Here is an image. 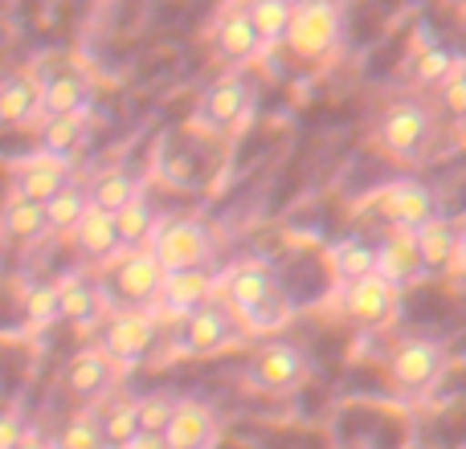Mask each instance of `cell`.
<instances>
[{"label": "cell", "instance_id": "1", "mask_svg": "<svg viewBox=\"0 0 466 449\" xmlns=\"http://www.w3.org/2000/svg\"><path fill=\"white\" fill-rule=\"evenodd\" d=\"M377 144L401 164H421L438 144V115L418 98H397L377 119Z\"/></svg>", "mask_w": 466, "mask_h": 449}, {"label": "cell", "instance_id": "2", "mask_svg": "<svg viewBox=\"0 0 466 449\" xmlns=\"http://www.w3.org/2000/svg\"><path fill=\"white\" fill-rule=\"evenodd\" d=\"M344 41V8L339 0H299L290 16L287 45L303 62H328Z\"/></svg>", "mask_w": 466, "mask_h": 449}, {"label": "cell", "instance_id": "3", "mask_svg": "<svg viewBox=\"0 0 466 449\" xmlns=\"http://www.w3.org/2000/svg\"><path fill=\"white\" fill-rule=\"evenodd\" d=\"M164 265L156 262L152 249H123L115 257V270L111 282H106V298L119 303V311H147L152 303H160V290H164Z\"/></svg>", "mask_w": 466, "mask_h": 449}, {"label": "cell", "instance_id": "4", "mask_svg": "<svg viewBox=\"0 0 466 449\" xmlns=\"http://www.w3.org/2000/svg\"><path fill=\"white\" fill-rule=\"evenodd\" d=\"M156 262L164 265V274H180V270H205L213 257V237L201 221L193 217H177V221H160L152 245Z\"/></svg>", "mask_w": 466, "mask_h": 449}, {"label": "cell", "instance_id": "5", "mask_svg": "<svg viewBox=\"0 0 466 449\" xmlns=\"http://www.w3.org/2000/svg\"><path fill=\"white\" fill-rule=\"evenodd\" d=\"M156 339H160V319L152 311H115L103 327V352L111 355L119 368H136L152 355Z\"/></svg>", "mask_w": 466, "mask_h": 449}, {"label": "cell", "instance_id": "6", "mask_svg": "<svg viewBox=\"0 0 466 449\" xmlns=\"http://www.w3.org/2000/svg\"><path fill=\"white\" fill-rule=\"evenodd\" d=\"M442 368H446V347L430 335H413L405 344H397L393 360H389V380L401 393H426L442 376Z\"/></svg>", "mask_w": 466, "mask_h": 449}, {"label": "cell", "instance_id": "7", "mask_svg": "<svg viewBox=\"0 0 466 449\" xmlns=\"http://www.w3.org/2000/svg\"><path fill=\"white\" fill-rule=\"evenodd\" d=\"M397 306H401V290L389 286L380 274H372V278H364V282H352V286H344V294H339L344 319L364 331L389 327V323L397 319Z\"/></svg>", "mask_w": 466, "mask_h": 449}, {"label": "cell", "instance_id": "8", "mask_svg": "<svg viewBox=\"0 0 466 449\" xmlns=\"http://www.w3.org/2000/svg\"><path fill=\"white\" fill-rule=\"evenodd\" d=\"M377 213L389 221V229L418 233L426 221L438 217V196L418 180H397L377 196Z\"/></svg>", "mask_w": 466, "mask_h": 449}, {"label": "cell", "instance_id": "9", "mask_svg": "<svg viewBox=\"0 0 466 449\" xmlns=\"http://www.w3.org/2000/svg\"><path fill=\"white\" fill-rule=\"evenodd\" d=\"M303 372H307V364H303V355H299L295 344H270L249 360L246 380L258 388V393L279 396V393H290V388L303 380Z\"/></svg>", "mask_w": 466, "mask_h": 449}, {"label": "cell", "instance_id": "10", "mask_svg": "<svg viewBox=\"0 0 466 449\" xmlns=\"http://www.w3.org/2000/svg\"><path fill=\"white\" fill-rule=\"evenodd\" d=\"M229 339H233V323H229V314L221 311L218 303H209V306H201V311H193L188 319H180L177 352H180V355H197V360H205V355L226 352Z\"/></svg>", "mask_w": 466, "mask_h": 449}, {"label": "cell", "instance_id": "11", "mask_svg": "<svg viewBox=\"0 0 466 449\" xmlns=\"http://www.w3.org/2000/svg\"><path fill=\"white\" fill-rule=\"evenodd\" d=\"M74 176V164L70 160H57L49 152H37L29 155L25 164H16L13 172V196L21 201H37V205H49Z\"/></svg>", "mask_w": 466, "mask_h": 449}, {"label": "cell", "instance_id": "12", "mask_svg": "<svg viewBox=\"0 0 466 449\" xmlns=\"http://www.w3.org/2000/svg\"><path fill=\"white\" fill-rule=\"evenodd\" d=\"M377 274L397 290L418 286V282L426 278V262H421V249H418V233L389 229L385 241L377 245Z\"/></svg>", "mask_w": 466, "mask_h": 449}, {"label": "cell", "instance_id": "13", "mask_svg": "<svg viewBox=\"0 0 466 449\" xmlns=\"http://www.w3.org/2000/svg\"><path fill=\"white\" fill-rule=\"evenodd\" d=\"M168 449H213L218 445V413L197 396H180L172 421L164 429Z\"/></svg>", "mask_w": 466, "mask_h": 449}, {"label": "cell", "instance_id": "14", "mask_svg": "<svg viewBox=\"0 0 466 449\" xmlns=\"http://www.w3.org/2000/svg\"><path fill=\"white\" fill-rule=\"evenodd\" d=\"M249 111H254V86L238 70L218 78L205 95V123L213 131H238L249 119Z\"/></svg>", "mask_w": 466, "mask_h": 449}, {"label": "cell", "instance_id": "15", "mask_svg": "<svg viewBox=\"0 0 466 449\" xmlns=\"http://www.w3.org/2000/svg\"><path fill=\"white\" fill-rule=\"evenodd\" d=\"M213 49H218V57L226 65H233V70L258 62V57L266 54V45H262V37H258L246 8H233V13L221 16L218 29H213Z\"/></svg>", "mask_w": 466, "mask_h": 449}, {"label": "cell", "instance_id": "16", "mask_svg": "<svg viewBox=\"0 0 466 449\" xmlns=\"http://www.w3.org/2000/svg\"><path fill=\"white\" fill-rule=\"evenodd\" d=\"M218 294V278L209 270H180V274H168L164 278V290H160V306L164 314L172 319H188L193 311L213 303Z\"/></svg>", "mask_w": 466, "mask_h": 449}, {"label": "cell", "instance_id": "17", "mask_svg": "<svg viewBox=\"0 0 466 449\" xmlns=\"http://www.w3.org/2000/svg\"><path fill=\"white\" fill-rule=\"evenodd\" d=\"M119 364L103 352V347H82L70 364H66V393L78 401H98L106 388L115 384Z\"/></svg>", "mask_w": 466, "mask_h": 449}, {"label": "cell", "instance_id": "18", "mask_svg": "<svg viewBox=\"0 0 466 449\" xmlns=\"http://www.w3.org/2000/svg\"><path fill=\"white\" fill-rule=\"evenodd\" d=\"M221 294H226V303L238 314H249L270 294H279V282H274V274L266 270V265L241 262V265H233V270H226V278H221Z\"/></svg>", "mask_w": 466, "mask_h": 449}, {"label": "cell", "instance_id": "19", "mask_svg": "<svg viewBox=\"0 0 466 449\" xmlns=\"http://www.w3.org/2000/svg\"><path fill=\"white\" fill-rule=\"evenodd\" d=\"M41 82L33 74L0 78V127H33L41 119Z\"/></svg>", "mask_w": 466, "mask_h": 449}, {"label": "cell", "instance_id": "20", "mask_svg": "<svg viewBox=\"0 0 466 449\" xmlns=\"http://www.w3.org/2000/svg\"><path fill=\"white\" fill-rule=\"evenodd\" d=\"M418 249H421V262H426V274H451V270H459L462 229L451 217L426 221L418 229Z\"/></svg>", "mask_w": 466, "mask_h": 449}, {"label": "cell", "instance_id": "21", "mask_svg": "<svg viewBox=\"0 0 466 449\" xmlns=\"http://www.w3.org/2000/svg\"><path fill=\"white\" fill-rule=\"evenodd\" d=\"M90 82L82 74L66 70V74H54V78L41 82V115L46 119H66V115H90Z\"/></svg>", "mask_w": 466, "mask_h": 449}, {"label": "cell", "instance_id": "22", "mask_svg": "<svg viewBox=\"0 0 466 449\" xmlns=\"http://www.w3.org/2000/svg\"><path fill=\"white\" fill-rule=\"evenodd\" d=\"M57 286H62V319L74 323V327H95V323H103V311H106V290H98L90 278H82V274H66V278H57Z\"/></svg>", "mask_w": 466, "mask_h": 449}, {"label": "cell", "instance_id": "23", "mask_svg": "<svg viewBox=\"0 0 466 449\" xmlns=\"http://www.w3.org/2000/svg\"><path fill=\"white\" fill-rule=\"evenodd\" d=\"M70 237H74V245L82 249V257H90V262H115V257L123 254L115 217L103 209H95V205L86 209V217L78 221V229H74Z\"/></svg>", "mask_w": 466, "mask_h": 449}, {"label": "cell", "instance_id": "24", "mask_svg": "<svg viewBox=\"0 0 466 449\" xmlns=\"http://www.w3.org/2000/svg\"><path fill=\"white\" fill-rule=\"evenodd\" d=\"M49 233L46 224V205L37 201H21V196H8L5 209H0V237L13 241V245H33Z\"/></svg>", "mask_w": 466, "mask_h": 449}, {"label": "cell", "instance_id": "25", "mask_svg": "<svg viewBox=\"0 0 466 449\" xmlns=\"http://www.w3.org/2000/svg\"><path fill=\"white\" fill-rule=\"evenodd\" d=\"M328 265H331V278H336L339 286L364 282V278L377 274V245H369L364 237H344V241L331 245Z\"/></svg>", "mask_w": 466, "mask_h": 449}, {"label": "cell", "instance_id": "26", "mask_svg": "<svg viewBox=\"0 0 466 449\" xmlns=\"http://www.w3.org/2000/svg\"><path fill=\"white\" fill-rule=\"evenodd\" d=\"M90 144V119L86 115H66V119H46L41 123V152L70 160Z\"/></svg>", "mask_w": 466, "mask_h": 449}, {"label": "cell", "instance_id": "27", "mask_svg": "<svg viewBox=\"0 0 466 449\" xmlns=\"http://www.w3.org/2000/svg\"><path fill=\"white\" fill-rule=\"evenodd\" d=\"M115 229H119V245L123 249H144V245H152L156 229H160V217H156L152 201L139 193L127 209L115 213Z\"/></svg>", "mask_w": 466, "mask_h": 449}, {"label": "cell", "instance_id": "28", "mask_svg": "<svg viewBox=\"0 0 466 449\" xmlns=\"http://www.w3.org/2000/svg\"><path fill=\"white\" fill-rule=\"evenodd\" d=\"M86 193H90V205H95V209H103L115 217V213L127 209V205L139 196V180L123 168H106V172H98L95 185H90Z\"/></svg>", "mask_w": 466, "mask_h": 449}, {"label": "cell", "instance_id": "29", "mask_svg": "<svg viewBox=\"0 0 466 449\" xmlns=\"http://www.w3.org/2000/svg\"><path fill=\"white\" fill-rule=\"evenodd\" d=\"M249 21H254L258 37L262 45H287V33H290V16H295V0H249L246 5Z\"/></svg>", "mask_w": 466, "mask_h": 449}, {"label": "cell", "instance_id": "30", "mask_svg": "<svg viewBox=\"0 0 466 449\" xmlns=\"http://www.w3.org/2000/svg\"><path fill=\"white\" fill-rule=\"evenodd\" d=\"M21 314H25V327L29 331H46V327H54V323H62V286H57V282H33V286L25 290Z\"/></svg>", "mask_w": 466, "mask_h": 449}, {"label": "cell", "instance_id": "31", "mask_svg": "<svg viewBox=\"0 0 466 449\" xmlns=\"http://www.w3.org/2000/svg\"><path fill=\"white\" fill-rule=\"evenodd\" d=\"M86 209H90V193L86 188H78L70 180V185L62 188V193L54 196V201L46 205V224H49V233H66L70 237L74 229H78V221L86 217Z\"/></svg>", "mask_w": 466, "mask_h": 449}, {"label": "cell", "instance_id": "32", "mask_svg": "<svg viewBox=\"0 0 466 449\" xmlns=\"http://www.w3.org/2000/svg\"><path fill=\"white\" fill-rule=\"evenodd\" d=\"M98 425H103L106 449H131V442L139 437L136 401H111L103 413H98Z\"/></svg>", "mask_w": 466, "mask_h": 449}, {"label": "cell", "instance_id": "33", "mask_svg": "<svg viewBox=\"0 0 466 449\" xmlns=\"http://www.w3.org/2000/svg\"><path fill=\"white\" fill-rule=\"evenodd\" d=\"M459 70V57H451L446 49L430 45V49H418V54L410 57V78L418 82V86H442L451 74Z\"/></svg>", "mask_w": 466, "mask_h": 449}, {"label": "cell", "instance_id": "34", "mask_svg": "<svg viewBox=\"0 0 466 449\" xmlns=\"http://www.w3.org/2000/svg\"><path fill=\"white\" fill-rule=\"evenodd\" d=\"M54 449H106L98 413H74L54 437Z\"/></svg>", "mask_w": 466, "mask_h": 449}, {"label": "cell", "instance_id": "35", "mask_svg": "<svg viewBox=\"0 0 466 449\" xmlns=\"http://www.w3.org/2000/svg\"><path fill=\"white\" fill-rule=\"evenodd\" d=\"M241 323H246V331H254V335H270V331H279L290 323V298L279 290V294H270L262 306L241 314Z\"/></svg>", "mask_w": 466, "mask_h": 449}, {"label": "cell", "instance_id": "36", "mask_svg": "<svg viewBox=\"0 0 466 449\" xmlns=\"http://www.w3.org/2000/svg\"><path fill=\"white\" fill-rule=\"evenodd\" d=\"M177 409V396L168 393H147L136 401V417H139V434H164Z\"/></svg>", "mask_w": 466, "mask_h": 449}, {"label": "cell", "instance_id": "37", "mask_svg": "<svg viewBox=\"0 0 466 449\" xmlns=\"http://www.w3.org/2000/svg\"><path fill=\"white\" fill-rule=\"evenodd\" d=\"M438 103H442L454 119H466V78H462V70H454L451 78L438 86Z\"/></svg>", "mask_w": 466, "mask_h": 449}, {"label": "cell", "instance_id": "38", "mask_svg": "<svg viewBox=\"0 0 466 449\" xmlns=\"http://www.w3.org/2000/svg\"><path fill=\"white\" fill-rule=\"evenodd\" d=\"M25 417L16 409H0V449H16V442H21L25 434Z\"/></svg>", "mask_w": 466, "mask_h": 449}, {"label": "cell", "instance_id": "39", "mask_svg": "<svg viewBox=\"0 0 466 449\" xmlns=\"http://www.w3.org/2000/svg\"><path fill=\"white\" fill-rule=\"evenodd\" d=\"M16 449H54V437H46L41 429H25L21 442H16Z\"/></svg>", "mask_w": 466, "mask_h": 449}, {"label": "cell", "instance_id": "40", "mask_svg": "<svg viewBox=\"0 0 466 449\" xmlns=\"http://www.w3.org/2000/svg\"><path fill=\"white\" fill-rule=\"evenodd\" d=\"M131 449H168V442H164V434H139Z\"/></svg>", "mask_w": 466, "mask_h": 449}, {"label": "cell", "instance_id": "41", "mask_svg": "<svg viewBox=\"0 0 466 449\" xmlns=\"http://www.w3.org/2000/svg\"><path fill=\"white\" fill-rule=\"evenodd\" d=\"M459 270H466V229H462V257H459Z\"/></svg>", "mask_w": 466, "mask_h": 449}, {"label": "cell", "instance_id": "42", "mask_svg": "<svg viewBox=\"0 0 466 449\" xmlns=\"http://www.w3.org/2000/svg\"><path fill=\"white\" fill-rule=\"evenodd\" d=\"M446 5H454V8H466V0H446Z\"/></svg>", "mask_w": 466, "mask_h": 449}, {"label": "cell", "instance_id": "43", "mask_svg": "<svg viewBox=\"0 0 466 449\" xmlns=\"http://www.w3.org/2000/svg\"><path fill=\"white\" fill-rule=\"evenodd\" d=\"M459 70H462V78H466V57H462V62H459Z\"/></svg>", "mask_w": 466, "mask_h": 449}]
</instances>
